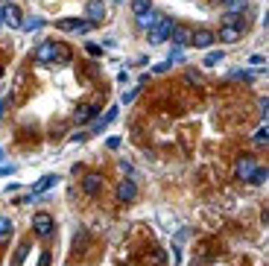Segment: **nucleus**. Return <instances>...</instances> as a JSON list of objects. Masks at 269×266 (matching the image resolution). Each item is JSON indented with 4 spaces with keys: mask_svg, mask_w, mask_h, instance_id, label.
Instances as JSON below:
<instances>
[{
    "mask_svg": "<svg viewBox=\"0 0 269 266\" xmlns=\"http://www.w3.org/2000/svg\"><path fill=\"white\" fill-rule=\"evenodd\" d=\"M32 56L38 64H70V59H73L70 47H64L62 41H41Z\"/></svg>",
    "mask_w": 269,
    "mask_h": 266,
    "instance_id": "f257e3e1",
    "label": "nucleus"
},
{
    "mask_svg": "<svg viewBox=\"0 0 269 266\" xmlns=\"http://www.w3.org/2000/svg\"><path fill=\"white\" fill-rule=\"evenodd\" d=\"M173 26H176V20H173V18L158 15V18H155V23L149 26V41H152V44L167 41V38H170V32H173Z\"/></svg>",
    "mask_w": 269,
    "mask_h": 266,
    "instance_id": "f03ea898",
    "label": "nucleus"
},
{
    "mask_svg": "<svg viewBox=\"0 0 269 266\" xmlns=\"http://www.w3.org/2000/svg\"><path fill=\"white\" fill-rule=\"evenodd\" d=\"M53 228H56V223H53V217H50L47 211H38V214L32 217V231H35V237H50Z\"/></svg>",
    "mask_w": 269,
    "mask_h": 266,
    "instance_id": "7ed1b4c3",
    "label": "nucleus"
},
{
    "mask_svg": "<svg viewBox=\"0 0 269 266\" xmlns=\"http://www.w3.org/2000/svg\"><path fill=\"white\" fill-rule=\"evenodd\" d=\"M170 41H173V47L185 50V47H190V41H193V29L185 26V23H176L173 32H170Z\"/></svg>",
    "mask_w": 269,
    "mask_h": 266,
    "instance_id": "20e7f679",
    "label": "nucleus"
},
{
    "mask_svg": "<svg viewBox=\"0 0 269 266\" xmlns=\"http://www.w3.org/2000/svg\"><path fill=\"white\" fill-rule=\"evenodd\" d=\"M0 23H9L12 29H21V9L15 3L0 6Z\"/></svg>",
    "mask_w": 269,
    "mask_h": 266,
    "instance_id": "39448f33",
    "label": "nucleus"
},
{
    "mask_svg": "<svg viewBox=\"0 0 269 266\" xmlns=\"http://www.w3.org/2000/svg\"><path fill=\"white\" fill-rule=\"evenodd\" d=\"M56 26H59L62 32H88L94 23H91V20H79V18H62Z\"/></svg>",
    "mask_w": 269,
    "mask_h": 266,
    "instance_id": "423d86ee",
    "label": "nucleus"
},
{
    "mask_svg": "<svg viewBox=\"0 0 269 266\" xmlns=\"http://www.w3.org/2000/svg\"><path fill=\"white\" fill-rule=\"evenodd\" d=\"M100 111H103V108H100L97 102H85V105H79V108H76L73 120L82 126V123H88V120H97V117H100Z\"/></svg>",
    "mask_w": 269,
    "mask_h": 266,
    "instance_id": "0eeeda50",
    "label": "nucleus"
},
{
    "mask_svg": "<svg viewBox=\"0 0 269 266\" xmlns=\"http://www.w3.org/2000/svg\"><path fill=\"white\" fill-rule=\"evenodd\" d=\"M135 196H138V184H135L132 179H123V182L117 184V202H120V205H129Z\"/></svg>",
    "mask_w": 269,
    "mask_h": 266,
    "instance_id": "6e6552de",
    "label": "nucleus"
},
{
    "mask_svg": "<svg viewBox=\"0 0 269 266\" xmlns=\"http://www.w3.org/2000/svg\"><path fill=\"white\" fill-rule=\"evenodd\" d=\"M255 155H243V158H237V167H234V173H237V179L240 182H249V176L255 173Z\"/></svg>",
    "mask_w": 269,
    "mask_h": 266,
    "instance_id": "1a4fd4ad",
    "label": "nucleus"
},
{
    "mask_svg": "<svg viewBox=\"0 0 269 266\" xmlns=\"http://www.w3.org/2000/svg\"><path fill=\"white\" fill-rule=\"evenodd\" d=\"M103 182H105V179H103L100 173H88V176L82 179V190H85L88 196H97V193L103 190Z\"/></svg>",
    "mask_w": 269,
    "mask_h": 266,
    "instance_id": "9d476101",
    "label": "nucleus"
},
{
    "mask_svg": "<svg viewBox=\"0 0 269 266\" xmlns=\"http://www.w3.org/2000/svg\"><path fill=\"white\" fill-rule=\"evenodd\" d=\"M85 18H88L91 23H100V20L105 18V3H103V0H88V6H85Z\"/></svg>",
    "mask_w": 269,
    "mask_h": 266,
    "instance_id": "9b49d317",
    "label": "nucleus"
},
{
    "mask_svg": "<svg viewBox=\"0 0 269 266\" xmlns=\"http://www.w3.org/2000/svg\"><path fill=\"white\" fill-rule=\"evenodd\" d=\"M56 182H62V179H59L56 173H47V176H41V179H38V182L32 184V190H29V193H32V196H41L44 190H50V187H56Z\"/></svg>",
    "mask_w": 269,
    "mask_h": 266,
    "instance_id": "f8f14e48",
    "label": "nucleus"
},
{
    "mask_svg": "<svg viewBox=\"0 0 269 266\" xmlns=\"http://www.w3.org/2000/svg\"><path fill=\"white\" fill-rule=\"evenodd\" d=\"M240 38H243V26H223L217 35V41H226V44H234Z\"/></svg>",
    "mask_w": 269,
    "mask_h": 266,
    "instance_id": "ddd939ff",
    "label": "nucleus"
},
{
    "mask_svg": "<svg viewBox=\"0 0 269 266\" xmlns=\"http://www.w3.org/2000/svg\"><path fill=\"white\" fill-rule=\"evenodd\" d=\"M214 41H217V32H211V29H196L190 44H196V47H211Z\"/></svg>",
    "mask_w": 269,
    "mask_h": 266,
    "instance_id": "4468645a",
    "label": "nucleus"
},
{
    "mask_svg": "<svg viewBox=\"0 0 269 266\" xmlns=\"http://www.w3.org/2000/svg\"><path fill=\"white\" fill-rule=\"evenodd\" d=\"M117 114H120V108H117V105H111V108L105 111V117H97V123H94V135H100L108 123H114V120H117Z\"/></svg>",
    "mask_w": 269,
    "mask_h": 266,
    "instance_id": "2eb2a0df",
    "label": "nucleus"
},
{
    "mask_svg": "<svg viewBox=\"0 0 269 266\" xmlns=\"http://www.w3.org/2000/svg\"><path fill=\"white\" fill-rule=\"evenodd\" d=\"M44 26V18H21V29L23 32H35Z\"/></svg>",
    "mask_w": 269,
    "mask_h": 266,
    "instance_id": "dca6fc26",
    "label": "nucleus"
},
{
    "mask_svg": "<svg viewBox=\"0 0 269 266\" xmlns=\"http://www.w3.org/2000/svg\"><path fill=\"white\" fill-rule=\"evenodd\" d=\"M132 12H135V18L152 12V0H132Z\"/></svg>",
    "mask_w": 269,
    "mask_h": 266,
    "instance_id": "f3484780",
    "label": "nucleus"
},
{
    "mask_svg": "<svg viewBox=\"0 0 269 266\" xmlns=\"http://www.w3.org/2000/svg\"><path fill=\"white\" fill-rule=\"evenodd\" d=\"M267 179H269V170H267V167H255V173L249 176V184H264Z\"/></svg>",
    "mask_w": 269,
    "mask_h": 266,
    "instance_id": "a211bd4d",
    "label": "nucleus"
},
{
    "mask_svg": "<svg viewBox=\"0 0 269 266\" xmlns=\"http://www.w3.org/2000/svg\"><path fill=\"white\" fill-rule=\"evenodd\" d=\"M223 26H243L240 12H226V15H223Z\"/></svg>",
    "mask_w": 269,
    "mask_h": 266,
    "instance_id": "6ab92c4d",
    "label": "nucleus"
},
{
    "mask_svg": "<svg viewBox=\"0 0 269 266\" xmlns=\"http://www.w3.org/2000/svg\"><path fill=\"white\" fill-rule=\"evenodd\" d=\"M155 18H158V12H146V15H138V26H141V29H149V26L155 23Z\"/></svg>",
    "mask_w": 269,
    "mask_h": 266,
    "instance_id": "aec40b11",
    "label": "nucleus"
},
{
    "mask_svg": "<svg viewBox=\"0 0 269 266\" xmlns=\"http://www.w3.org/2000/svg\"><path fill=\"white\" fill-rule=\"evenodd\" d=\"M223 59H226V53H223V50H211V53L205 56V61H202V64H208V67H214V64H220Z\"/></svg>",
    "mask_w": 269,
    "mask_h": 266,
    "instance_id": "412c9836",
    "label": "nucleus"
},
{
    "mask_svg": "<svg viewBox=\"0 0 269 266\" xmlns=\"http://www.w3.org/2000/svg\"><path fill=\"white\" fill-rule=\"evenodd\" d=\"M9 234H12V220H9V217H0V243H3Z\"/></svg>",
    "mask_w": 269,
    "mask_h": 266,
    "instance_id": "4be33fe9",
    "label": "nucleus"
},
{
    "mask_svg": "<svg viewBox=\"0 0 269 266\" xmlns=\"http://www.w3.org/2000/svg\"><path fill=\"white\" fill-rule=\"evenodd\" d=\"M252 138H255V143H267V141H269V126H267V123H264V126H258V132H255Z\"/></svg>",
    "mask_w": 269,
    "mask_h": 266,
    "instance_id": "5701e85b",
    "label": "nucleus"
},
{
    "mask_svg": "<svg viewBox=\"0 0 269 266\" xmlns=\"http://www.w3.org/2000/svg\"><path fill=\"white\" fill-rule=\"evenodd\" d=\"M26 252H29V243L23 240V243L18 246V252H15V266H18V264H23V261H26Z\"/></svg>",
    "mask_w": 269,
    "mask_h": 266,
    "instance_id": "b1692460",
    "label": "nucleus"
},
{
    "mask_svg": "<svg viewBox=\"0 0 269 266\" xmlns=\"http://www.w3.org/2000/svg\"><path fill=\"white\" fill-rule=\"evenodd\" d=\"M182 59H185V53H182L179 47H173V50H170V56H167V61H170V64H173V61H182Z\"/></svg>",
    "mask_w": 269,
    "mask_h": 266,
    "instance_id": "393cba45",
    "label": "nucleus"
},
{
    "mask_svg": "<svg viewBox=\"0 0 269 266\" xmlns=\"http://www.w3.org/2000/svg\"><path fill=\"white\" fill-rule=\"evenodd\" d=\"M141 88H144V85H135V88H132L129 94H123V105H126V102H132V100H135V97L141 94Z\"/></svg>",
    "mask_w": 269,
    "mask_h": 266,
    "instance_id": "a878e982",
    "label": "nucleus"
},
{
    "mask_svg": "<svg viewBox=\"0 0 269 266\" xmlns=\"http://www.w3.org/2000/svg\"><path fill=\"white\" fill-rule=\"evenodd\" d=\"M164 261H167V255H164L161 249H155V252H152V264H155V266H164Z\"/></svg>",
    "mask_w": 269,
    "mask_h": 266,
    "instance_id": "bb28decb",
    "label": "nucleus"
},
{
    "mask_svg": "<svg viewBox=\"0 0 269 266\" xmlns=\"http://www.w3.org/2000/svg\"><path fill=\"white\" fill-rule=\"evenodd\" d=\"M50 261H53V255H50V252H41V258H38V266H50Z\"/></svg>",
    "mask_w": 269,
    "mask_h": 266,
    "instance_id": "cd10ccee",
    "label": "nucleus"
},
{
    "mask_svg": "<svg viewBox=\"0 0 269 266\" xmlns=\"http://www.w3.org/2000/svg\"><path fill=\"white\" fill-rule=\"evenodd\" d=\"M9 102H12V100H9V97H3V100H0V117H3V114H6V108H9Z\"/></svg>",
    "mask_w": 269,
    "mask_h": 266,
    "instance_id": "c85d7f7f",
    "label": "nucleus"
},
{
    "mask_svg": "<svg viewBox=\"0 0 269 266\" xmlns=\"http://www.w3.org/2000/svg\"><path fill=\"white\" fill-rule=\"evenodd\" d=\"M88 53H91V56H100V53H103V47H97V44H88Z\"/></svg>",
    "mask_w": 269,
    "mask_h": 266,
    "instance_id": "c756f323",
    "label": "nucleus"
},
{
    "mask_svg": "<svg viewBox=\"0 0 269 266\" xmlns=\"http://www.w3.org/2000/svg\"><path fill=\"white\" fill-rule=\"evenodd\" d=\"M164 70H170V61H161V64H155V73H164Z\"/></svg>",
    "mask_w": 269,
    "mask_h": 266,
    "instance_id": "7c9ffc66",
    "label": "nucleus"
},
{
    "mask_svg": "<svg viewBox=\"0 0 269 266\" xmlns=\"http://www.w3.org/2000/svg\"><path fill=\"white\" fill-rule=\"evenodd\" d=\"M85 138H88V135H85V132H76V135H73V138H70V141H73V143H82V141H85Z\"/></svg>",
    "mask_w": 269,
    "mask_h": 266,
    "instance_id": "2f4dec72",
    "label": "nucleus"
},
{
    "mask_svg": "<svg viewBox=\"0 0 269 266\" xmlns=\"http://www.w3.org/2000/svg\"><path fill=\"white\" fill-rule=\"evenodd\" d=\"M261 114H264V117L269 114V100H261Z\"/></svg>",
    "mask_w": 269,
    "mask_h": 266,
    "instance_id": "473e14b6",
    "label": "nucleus"
},
{
    "mask_svg": "<svg viewBox=\"0 0 269 266\" xmlns=\"http://www.w3.org/2000/svg\"><path fill=\"white\" fill-rule=\"evenodd\" d=\"M249 64H264V56H249Z\"/></svg>",
    "mask_w": 269,
    "mask_h": 266,
    "instance_id": "72a5a7b5",
    "label": "nucleus"
},
{
    "mask_svg": "<svg viewBox=\"0 0 269 266\" xmlns=\"http://www.w3.org/2000/svg\"><path fill=\"white\" fill-rule=\"evenodd\" d=\"M120 146V138H108V149H117Z\"/></svg>",
    "mask_w": 269,
    "mask_h": 266,
    "instance_id": "f704fd0d",
    "label": "nucleus"
},
{
    "mask_svg": "<svg viewBox=\"0 0 269 266\" xmlns=\"http://www.w3.org/2000/svg\"><path fill=\"white\" fill-rule=\"evenodd\" d=\"M12 173H15V167H12V164H9V167H0V176H12Z\"/></svg>",
    "mask_w": 269,
    "mask_h": 266,
    "instance_id": "c9c22d12",
    "label": "nucleus"
},
{
    "mask_svg": "<svg viewBox=\"0 0 269 266\" xmlns=\"http://www.w3.org/2000/svg\"><path fill=\"white\" fill-rule=\"evenodd\" d=\"M3 70H6V67H3V64H0V76H3Z\"/></svg>",
    "mask_w": 269,
    "mask_h": 266,
    "instance_id": "e433bc0d",
    "label": "nucleus"
},
{
    "mask_svg": "<svg viewBox=\"0 0 269 266\" xmlns=\"http://www.w3.org/2000/svg\"><path fill=\"white\" fill-rule=\"evenodd\" d=\"M217 3H228V0H217Z\"/></svg>",
    "mask_w": 269,
    "mask_h": 266,
    "instance_id": "4c0bfd02",
    "label": "nucleus"
},
{
    "mask_svg": "<svg viewBox=\"0 0 269 266\" xmlns=\"http://www.w3.org/2000/svg\"><path fill=\"white\" fill-rule=\"evenodd\" d=\"M0 161H3V152H0Z\"/></svg>",
    "mask_w": 269,
    "mask_h": 266,
    "instance_id": "58836bf2",
    "label": "nucleus"
}]
</instances>
